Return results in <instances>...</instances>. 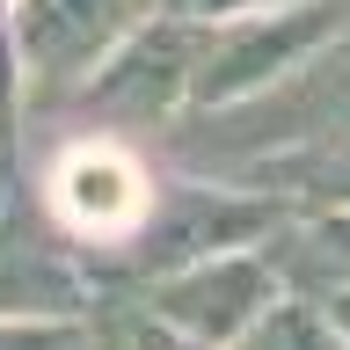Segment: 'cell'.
<instances>
[{"instance_id": "5b68a950", "label": "cell", "mask_w": 350, "mask_h": 350, "mask_svg": "<svg viewBox=\"0 0 350 350\" xmlns=\"http://www.w3.org/2000/svg\"><path fill=\"white\" fill-rule=\"evenodd\" d=\"M73 284L37 241L22 234H0V306H66Z\"/></svg>"}, {"instance_id": "6da1fadb", "label": "cell", "mask_w": 350, "mask_h": 350, "mask_svg": "<svg viewBox=\"0 0 350 350\" xmlns=\"http://www.w3.org/2000/svg\"><path fill=\"white\" fill-rule=\"evenodd\" d=\"M139 15V0H29L22 8V44L37 73H81L117 44V29Z\"/></svg>"}, {"instance_id": "3957f363", "label": "cell", "mask_w": 350, "mask_h": 350, "mask_svg": "<svg viewBox=\"0 0 350 350\" xmlns=\"http://www.w3.org/2000/svg\"><path fill=\"white\" fill-rule=\"evenodd\" d=\"M139 204H146L139 168H131L124 153H109V146H81V153L59 168V212L73 219V226L117 234V226L139 219Z\"/></svg>"}, {"instance_id": "52a82bcc", "label": "cell", "mask_w": 350, "mask_h": 350, "mask_svg": "<svg viewBox=\"0 0 350 350\" xmlns=\"http://www.w3.org/2000/svg\"><path fill=\"white\" fill-rule=\"evenodd\" d=\"M0 350H73V336H37V328H0Z\"/></svg>"}, {"instance_id": "277c9868", "label": "cell", "mask_w": 350, "mask_h": 350, "mask_svg": "<svg viewBox=\"0 0 350 350\" xmlns=\"http://www.w3.org/2000/svg\"><path fill=\"white\" fill-rule=\"evenodd\" d=\"M190 59H197V37H190V29H146L124 59H109L103 103L124 109V117H153V109H168L175 88L190 81Z\"/></svg>"}, {"instance_id": "7a4b0ae2", "label": "cell", "mask_w": 350, "mask_h": 350, "mask_svg": "<svg viewBox=\"0 0 350 350\" xmlns=\"http://www.w3.org/2000/svg\"><path fill=\"white\" fill-rule=\"evenodd\" d=\"M262 299H270V278H262L256 262H204L190 278H175L161 306H168L190 336H234L241 321H256Z\"/></svg>"}, {"instance_id": "ba28073f", "label": "cell", "mask_w": 350, "mask_h": 350, "mask_svg": "<svg viewBox=\"0 0 350 350\" xmlns=\"http://www.w3.org/2000/svg\"><path fill=\"white\" fill-rule=\"evenodd\" d=\"M321 241H328V256H343V262H350V219H343V226H328Z\"/></svg>"}, {"instance_id": "8992f818", "label": "cell", "mask_w": 350, "mask_h": 350, "mask_svg": "<svg viewBox=\"0 0 350 350\" xmlns=\"http://www.w3.org/2000/svg\"><path fill=\"white\" fill-rule=\"evenodd\" d=\"M256 350H336V343L314 328V314H299V306H292V314H278V321L256 336Z\"/></svg>"}, {"instance_id": "9c48e42d", "label": "cell", "mask_w": 350, "mask_h": 350, "mask_svg": "<svg viewBox=\"0 0 350 350\" xmlns=\"http://www.w3.org/2000/svg\"><path fill=\"white\" fill-rule=\"evenodd\" d=\"M146 350H197V343H168V336H146Z\"/></svg>"}, {"instance_id": "30bf717a", "label": "cell", "mask_w": 350, "mask_h": 350, "mask_svg": "<svg viewBox=\"0 0 350 350\" xmlns=\"http://www.w3.org/2000/svg\"><path fill=\"white\" fill-rule=\"evenodd\" d=\"M343 328H350V299H343Z\"/></svg>"}]
</instances>
